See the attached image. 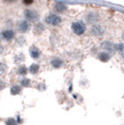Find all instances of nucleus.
Returning a JSON list of instances; mask_svg holds the SVG:
<instances>
[{"label": "nucleus", "mask_w": 124, "mask_h": 125, "mask_svg": "<svg viewBox=\"0 0 124 125\" xmlns=\"http://www.w3.org/2000/svg\"><path fill=\"white\" fill-rule=\"evenodd\" d=\"M8 1H15V0H8Z\"/></svg>", "instance_id": "412c9836"}, {"label": "nucleus", "mask_w": 124, "mask_h": 125, "mask_svg": "<svg viewBox=\"0 0 124 125\" xmlns=\"http://www.w3.org/2000/svg\"><path fill=\"white\" fill-rule=\"evenodd\" d=\"M62 62L60 60V59H58V58H55V59H53L52 61V66H54V67H60L61 65H62Z\"/></svg>", "instance_id": "f8f14e48"}, {"label": "nucleus", "mask_w": 124, "mask_h": 125, "mask_svg": "<svg viewBox=\"0 0 124 125\" xmlns=\"http://www.w3.org/2000/svg\"><path fill=\"white\" fill-rule=\"evenodd\" d=\"M109 54L108 53H106V52H101L100 54H99V59L101 60V61H103V62H107L109 60Z\"/></svg>", "instance_id": "9b49d317"}, {"label": "nucleus", "mask_w": 124, "mask_h": 125, "mask_svg": "<svg viewBox=\"0 0 124 125\" xmlns=\"http://www.w3.org/2000/svg\"><path fill=\"white\" fill-rule=\"evenodd\" d=\"M5 68H6L5 65H4L2 62H0V75L4 73V71H5Z\"/></svg>", "instance_id": "a211bd4d"}, {"label": "nucleus", "mask_w": 124, "mask_h": 125, "mask_svg": "<svg viewBox=\"0 0 124 125\" xmlns=\"http://www.w3.org/2000/svg\"><path fill=\"white\" fill-rule=\"evenodd\" d=\"M123 38H124V34H123Z\"/></svg>", "instance_id": "4be33fe9"}, {"label": "nucleus", "mask_w": 124, "mask_h": 125, "mask_svg": "<svg viewBox=\"0 0 124 125\" xmlns=\"http://www.w3.org/2000/svg\"><path fill=\"white\" fill-rule=\"evenodd\" d=\"M91 33L95 37H100L103 34V28L100 24H93L91 28Z\"/></svg>", "instance_id": "20e7f679"}, {"label": "nucleus", "mask_w": 124, "mask_h": 125, "mask_svg": "<svg viewBox=\"0 0 124 125\" xmlns=\"http://www.w3.org/2000/svg\"><path fill=\"white\" fill-rule=\"evenodd\" d=\"M38 69H39V66L37 64H32L31 67H30V71H31V73L35 74L38 71Z\"/></svg>", "instance_id": "4468645a"}, {"label": "nucleus", "mask_w": 124, "mask_h": 125, "mask_svg": "<svg viewBox=\"0 0 124 125\" xmlns=\"http://www.w3.org/2000/svg\"><path fill=\"white\" fill-rule=\"evenodd\" d=\"M20 91H21V90H20V88H19V87H17V86H15V87H13V88L11 89V93H12L13 94H18Z\"/></svg>", "instance_id": "f3484780"}, {"label": "nucleus", "mask_w": 124, "mask_h": 125, "mask_svg": "<svg viewBox=\"0 0 124 125\" xmlns=\"http://www.w3.org/2000/svg\"><path fill=\"white\" fill-rule=\"evenodd\" d=\"M30 54H31V56L33 58H36L39 57V55H40V52H39V50L37 49L36 47H32L30 49Z\"/></svg>", "instance_id": "1a4fd4ad"}, {"label": "nucleus", "mask_w": 124, "mask_h": 125, "mask_svg": "<svg viewBox=\"0 0 124 125\" xmlns=\"http://www.w3.org/2000/svg\"><path fill=\"white\" fill-rule=\"evenodd\" d=\"M99 17L98 15L96 14V13H93V12H90L88 15L86 16V20L88 22L90 23H94V22H96V21H98Z\"/></svg>", "instance_id": "423d86ee"}, {"label": "nucleus", "mask_w": 124, "mask_h": 125, "mask_svg": "<svg viewBox=\"0 0 124 125\" xmlns=\"http://www.w3.org/2000/svg\"><path fill=\"white\" fill-rule=\"evenodd\" d=\"M72 30L76 35L81 36L86 31V25H85L84 22H82V21H75V22L72 23Z\"/></svg>", "instance_id": "f257e3e1"}, {"label": "nucleus", "mask_w": 124, "mask_h": 125, "mask_svg": "<svg viewBox=\"0 0 124 125\" xmlns=\"http://www.w3.org/2000/svg\"><path fill=\"white\" fill-rule=\"evenodd\" d=\"M28 83H29V81H28L27 79H24V80H22V81H21V84H22V85H24V86H27Z\"/></svg>", "instance_id": "aec40b11"}, {"label": "nucleus", "mask_w": 124, "mask_h": 125, "mask_svg": "<svg viewBox=\"0 0 124 125\" xmlns=\"http://www.w3.org/2000/svg\"><path fill=\"white\" fill-rule=\"evenodd\" d=\"M66 6L64 5V4H62V3H57L56 5H55V10L57 12H63V11L66 10Z\"/></svg>", "instance_id": "9d476101"}, {"label": "nucleus", "mask_w": 124, "mask_h": 125, "mask_svg": "<svg viewBox=\"0 0 124 125\" xmlns=\"http://www.w3.org/2000/svg\"><path fill=\"white\" fill-rule=\"evenodd\" d=\"M101 46L103 49H104L105 51H107L109 52H112L115 51V45H114L112 42H109V41H103Z\"/></svg>", "instance_id": "39448f33"}, {"label": "nucleus", "mask_w": 124, "mask_h": 125, "mask_svg": "<svg viewBox=\"0 0 124 125\" xmlns=\"http://www.w3.org/2000/svg\"><path fill=\"white\" fill-rule=\"evenodd\" d=\"M43 29H44V26L42 25L41 23H39V22H37L36 25H35V32L37 33V34L41 33L43 31Z\"/></svg>", "instance_id": "ddd939ff"}, {"label": "nucleus", "mask_w": 124, "mask_h": 125, "mask_svg": "<svg viewBox=\"0 0 124 125\" xmlns=\"http://www.w3.org/2000/svg\"><path fill=\"white\" fill-rule=\"evenodd\" d=\"M115 50H117V51H119V52H122L124 50V45L121 44V43L117 44V45H115Z\"/></svg>", "instance_id": "2eb2a0df"}, {"label": "nucleus", "mask_w": 124, "mask_h": 125, "mask_svg": "<svg viewBox=\"0 0 124 125\" xmlns=\"http://www.w3.org/2000/svg\"><path fill=\"white\" fill-rule=\"evenodd\" d=\"M2 36H3V37L5 38L6 40H10L14 37V32L11 31V30H6V31L3 32Z\"/></svg>", "instance_id": "0eeeda50"}, {"label": "nucleus", "mask_w": 124, "mask_h": 125, "mask_svg": "<svg viewBox=\"0 0 124 125\" xmlns=\"http://www.w3.org/2000/svg\"><path fill=\"white\" fill-rule=\"evenodd\" d=\"M22 1H23V3L25 5H31V4H33V2H34V0H22Z\"/></svg>", "instance_id": "6ab92c4d"}, {"label": "nucleus", "mask_w": 124, "mask_h": 125, "mask_svg": "<svg viewBox=\"0 0 124 125\" xmlns=\"http://www.w3.org/2000/svg\"><path fill=\"white\" fill-rule=\"evenodd\" d=\"M24 16H25L26 20L29 21H36L38 20V15L37 13L31 10H25L24 11Z\"/></svg>", "instance_id": "7ed1b4c3"}, {"label": "nucleus", "mask_w": 124, "mask_h": 125, "mask_svg": "<svg viewBox=\"0 0 124 125\" xmlns=\"http://www.w3.org/2000/svg\"><path fill=\"white\" fill-rule=\"evenodd\" d=\"M26 73H27V69H26V67H24V66L20 67V69H19V74H21V75H25Z\"/></svg>", "instance_id": "dca6fc26"}, {"label": "nucleus", "mask_w": 124, "mask_h": 125, "mask_svg": "<svg viewBox=\"0 0 124 125\" xmlns=\"http://www.w3.org/2000/svg\"><path fill=\"white\" fill-rule=\"evenodd\" d=\"M29 29V23H28V21H22L20 22V24H19V30L22 33H24L26 32L27 30Z\"/></svg>", "instance_id": "6e6552de"}, {"label": "nucleus", "mask_w": 124, "mask_h": 125, "mask_svg": "<svg viewBox=\"0 0 124 125\" xmlns=\"http://www.w3.org/2000/svg\"><path fill=\"white\" fill-rule=\"evenodd\" d=\"M45 21L50 25L55 26L62 22V18L59 15H57V14H51V15L47 16L46 19H45Z\"/></svg>", "instance_id": "f03ea898"}]
</instances>
